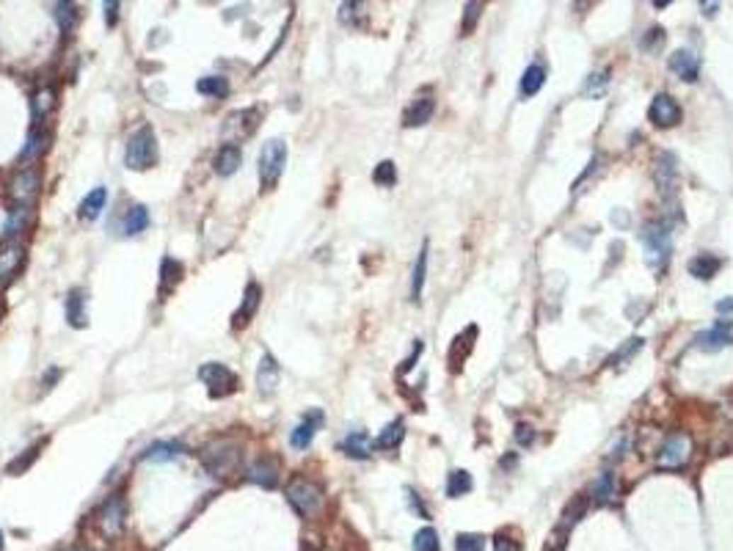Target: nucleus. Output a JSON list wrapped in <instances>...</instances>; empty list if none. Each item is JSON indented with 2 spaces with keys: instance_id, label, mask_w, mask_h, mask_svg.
Instances as JSON below:
<instances>
[{
  "instance_id": "2f4dec72",
  "label": "nucleus",
  "mask_w": 733,
  "mask_h": 551,
  "mask_svg": "<svg viewBox=\"0 0 733 551\" xmlns=\"http://www.w3.org/2000/svg\"><path fill=\"white\" fill-rule=\"evenodd\" d=\"M52 105H55V94H52V89H42V91H36V94H33V100H30L33 119H36V122H45V119L50 116Z\"/></svg>"
},
{
  "instance_id": "f257e3e1",
  "label": "nucleus",
  "mask_w": 733,
  "mask_h": 551,
  "mask_svg": "<svg viewBox=\"0 0 733 551\" xmlns=\"http://www.w3.org/2000/svg\"><path fill=\"white\" fill-rule=\"evenodd\" d=\"M125 163L127 169H132V171H147L149 166L157 163V138H154L152 127H141V130H135L130 135Z\"/></svg>"
},
{
  "instance_id": "423d86ee",
  "label": "nucleus",
  "mask_w": 733,
  "mask_h": 551,
  "mask_svg": "<svg viewBox=\"0 0 733 551\" xmlns=\"http://www.w3.org/2000/svg\"><path fill=\"white\" fill-rule=\"evenodd\" d=\"M199 377H202V383L210 389V397H227L232 394L234 389H237V375L224 367V364H204L202 370H199Z\"/></svg>"
},
{
  "instance_id": "9d476101",
  "label": "nucleus",
  "mask_w": 733,
  "mask_h": 551,
  "mask_svg": "<svg viewBox=\"0 0 733 551\" xmlns=\"http://www.w3.org/2000/svg\"><path fill=\"white\" fill-rule=\"evenodd\" d=\"M681 116H683L681 105L676 102V97H670V94H657L654 102H651V108H648V119L657 127H676L681 122Z\"/></svg>"
},
{
  "instance_id": "58836bf2",
  "label": "nucleus",
  "mask_w": 733,
  "mask_h": 551,
  "mask_svg": "<svg viewBox=\"0 0 733 551\" xmlns=\"http://www.w3.org/2000/svg\"><path fill=\"white\" fill-rule=\"evenodd\" d=\"M160 276H163V295L174 287L179 281V276H182V265H179L177 259H163V268H160Z\"/></svg>"
},
{
  "instance_id": "2eb2a0df",
  "label": "nucleus",
  "mask_w": 733,
  "mask_h": 551,
  "mask_svg": "<svg viewBox=\"0 0 733 551\" xmlns=\"http://www.w3.org/2000/svg\"><path fill=\"white\" fill-rule=\"evenodd\" d=\"M259 303H262V287L251 281L249 287H246V292H243V301H240V309L234 312V326H246L249 320H251L254 314H256V309H259Z\"/></svg>"
},
{
  "instance_id": "a18cd8bd",
  "label": "nucleus",
  "mask_w": 733,
  "mask_h": 551,
  "mask_svg": "<svg viewBox=\"0 0 733 551\" xmlns=\"http://www.w3.org/2000/svg\"><path fill=\"white\" fill-rule=\"evenodd\" d=\"M36 455H39V447H30V450H28L23 458H14V460L8 463V475H23L28 466L36 460Z\"/></svg>"
},
{
  "instance_id": "4c0bfd02",
  "label": "nucleus",
  "mask_w": 733,
  "mask_h": 551,
  "mask_svg": "<svg viewBox=\"0 0 733 551\" xmlns=\"http://www.w3.org/2000/svg\"><path fill=\"white\" fill-rule=\"evenodd\" d=\"M607 83H609V72H593V75L584 80L581 94H587V97H601V94L607 91Z\"/></svg>"
},
{
  "instance_id": "393cba45",
  "label": "nucleus",
  "mask_w": 733,
  "mask_h": 551,
  "mask_svg": "<svg viewBox=\"0 0 733 551\" xmlns=\"http://www.w3.org/2000/svg\"><path fill=\"white\" fill-rule=\"evenodd\" d=\"M67 320L72 328L86 326V295L80 290H72L67 298Z\"/></svg>"
},
{
  "instance_id": "c03bdc74",
  "label": "nucleus",
  "mask_w": 733,
  "mask_h": 551,
  "mask_svg": "<svg viewBox=\"0 0 733 551\" xmlns=\"http://www.w3.org/2000/svg\"><path fill=\"white\" fill-rule=\"evenodd\" d=\"M581 513H584V499H574L565 507V513H562V529H571V526L579 521Z\"/></svg>"
},
{
  "instance_id": "6ab92c4d",
  "label": "nucleus",
  "mask_w": 733,
  "mask_h": 551,
  "mask_svg": "<svg viewBox=\"0 0 733 551\" xmlns=\"http://www.w3.org/2000/svg\"><path fill=\"white\" fill-rule=\"evenodd\" d=\"M276 383H278V364L271 353H265L262 361H259V370H256V386H259L262 394H271V392L276 389Z\"/></svg>"
},
{
  "instance_id": "aec40b11",
  "label": "nucleus",
  "mask_w": 733,
  "mask_h": 551,
  "mask_svg": "<svg viewBox=\"0 0 733 551\" xmlns=\"http://www.w3.org/2000/svg\"><path fill=\"white\" fill-rule=\"evenodd\" d=\"M654 176H657L659 191H673V185H676V154L661 152V154L657 157Z\"/></svg>"
},
{
  "instance_id": "603ef678",
  "label": "nucleus",
  "mask_w": 733,
  "mask_h": 551,
  "mask_svg": "<svg viewBox=\"0 0 733 551\" xmlns=\"http://www.w3.org/2000/svg\"><path fill=\"white\" fill-rule=\"evenodd\" d=\"M116 14H119V3H116V0H113V3H105V20H108V25L116 23Z\"/></svg>"
},
{
  "instance_id": "4d7b16f0",
  "label": "nucleus",
  "mask_w": 733,
  "mask_h": 551,
  "mask_svg": "<svg viewBox=\"0 0 733 551\" xmlns=\"http://www.w3.org/2000/svg\"><path fill=\"white\" fill-rule=\"evenodd\" d=\"M703 8H706V17H711V14L717 11V3H711V6H708V3H703Z\"/></svg>"
},
{
  "instance_id": "49530a36",
  "label": "nucleus",
  "mask_w": 733,
  "mask_h": 551,
  "mask_svg": "<svg viewBox=\"0 0 733 551\" xmlns=\"http://www.w3.org/2000/svg\"><path fill=\"white\" fill-rule=\"evenodd\" d=\"M513 438H516L518 447H530L532 441H535V427L527 425V422H518L516 430H513Z\"/></svg>"
},
{
  "instance_id": "ea45409f",
  "label": "nucleus",
  "mask_w": 733,
  "mask_h": 551,
  "mask_svg": "<svg viewBox=\"0 0 733 551\" xmlns=\"http://www.w3.org/2000/svg\"><path fill=\"white\" fill-rule=\"evenodd\" d=\"M455 551H485V538L477 532H460L455 538Z\"/></svg>"
},
{
  "instance_id": "4468645a",
  "label": "nucleus",
  "mask_w": 733,
  "mask_h": 551,
  "mask_svg": "<svg viewBox=\"0 0 733 551\" xmlns=\"http://www.w3.org/2000/svg\"><path fill=\"white\" fill-rule=\"evenodd\" d=\"M320 425H323V414H320V411H309L304 416V422L292 430L290 444H292L295 450H306V447L312 444V438H314V433H317Z\"/></svg>"
},
{
  "instance_id": "20e7f679",
  "label": "nucleus",
  "mask_w": 733,
  "mask_h": 551,
  "mask_svg": "<svg viewBox=\"0 0 733 551\" xmlns=\"http://www.w3.org/2000/svg\"><path fill=\"white\" fill-rule=\"evenodd\" d=\"M642 246H645V259L651 268H659L670 256V226L654 221L642 229Z\"/></svg>"
},
{
  "instance_id": "6e6d98bb",
  "label": "nucleus",
  "mask_w": 733,
  "mask_h": 551,
  "mask_svg": "<svg viewBox=\"0 0 733 551\" xmlns=\"http://www.w3.org/2000/svg\"><path fill=\"white\" fill-rule=\"evenodd\" d=\"M516 460H518L516 455H507L505 460H502V466H505V469H510V466H516Z\"/></svg>"
},
{
  "instance_id": "f3484780",
  "label": "nucleus",
  "mask_w": 733,
  "mask_h": 551,
  "mask_svg": "<svg viewBox=\"0 0 733 551\" xmlns=\"http://www.w3.org/2000/svg\"><path fill=\"white\" fill-rule=\"evenodd\" d=\"M240 163H243V152H240L237 144H234V147H232V144L221 147L218 154L212 157V169H215V174H221V176L234 174V171L240 169Z\"/></svg>"
},
{
  "instance_id": "412c9836",
  "label": "nucleus",
  "mask_w": 733,
  "mask_h": 551,
  "mask_svg": "<svg viewBox=\"0 0 733 551\" xmlns=\"http://www.w3.org/2000/svg\"><path fill=\"white\" fill-rule=\"evenodd\" d=\"M590 496H593L596 504H601V507L612 504L615 496H618V479H615V475H612V472H601V477L596 479V485H593V491H590Z\"/></svg>"
},
{
  "instance_id": "39448f33",
  "label": "nucleus",
  "mask_w": 733,
  "mask_h": 551,
  "mask_svg": "<svg viewBox=\"0 0 733 551\" xmlns=\"http://www.w3.org/2000/svg\"><path fill=\"white\" fill-rule=\"evenodd\" d=\"M287 499L298 510V516L309 518L323 507V491L309 479H292L287 488Z\"/></svg>"
},
{
  "instance_id": "7ed1b4c3",
  "label": "nucleus",
  "mask_w": 733,
  "mask_h": 551,
  "mask_svg": "<svg viewBox=\"0 0 733 551\" xmlns=\"http://www.w3.org/2000/svg\"><path fill=\"white\" fill-rule=\"evenodd\" d=\"M284 166H287V144L284 141H268L262 152H259V182H262V191H273L278 182V176L284 174Z\"/></svg>"
},
{
  "instance_id": "f8f14e48",
  "label": "nucleus",
  "mask_w": 733,
  "mask_h": 551,
  "mask_svg": "<svg viewBox=\"0 0 733 551\" xmlns=\"http://www.w3.org/2000/svg\"><path fill=\"white\" fill-rule=\"evenodd\" d=\"M433 110H436V100L425 94V97H416V100L411 102L408 108H405L403 113V125L405 127H422L428 125L430 119H433Z\"/></svg>"
},
{
  "instance_id": "dca6fc26",
  "label": "nucleus",
  "mask_w": 733,
  "mask_h": 551,
  "mask_svg": "<svg viewBox=\"0 0 733 551\" xmlns=\"http://www.w3.org/2000/svg\"><path fill=\"white\" fill-rule=\"evenodd\" d=\"M39 185H42L39 171H36V169H25V171H20V174L11 179V196L20 201L33 199L36 191H39Z\"/></svg>"
},
{
  "instance_id": "de8ad7c7",
  "label": "nucleus",
  "mask_w": 733,
  "mask_h": 551,
  "mask_svg": "<svg viewBox=\"0 0 733 551\" xmlns=\"http://www.w3.org/2000/svg\"><path fill=\"white\" fill-rule=\"evenodd\" d=\"M661 39H664V30H661V28H651V30L640 39V47H642V50H648V52H654L659 45H661Z\"/></svg>"
},
{
  "instance_id": "3c124183",
  "label": "nucleus",
  "mask_w": 733,
  "mask_h": 551,
  "mask_svg": "<svg viewBox=\"0 0 733 551\" xmlns=\"http://www.w3.org/2000/svg\"><path fill=\"white\" fill-rule=\"evenodd\" d=\"M626 450H629V433H623V436H620V441L612 447V452H609V460H618L620 455H626Z\"/></svg>"
},
{
  "instance_id": "ddd939ff",
  "label": "nucleus",
  "mask_w": 733,
  "mask_h": 551,
  "mask_svg": "<svg viewBox=\"0 0 733 551\" xmlns=\"http://www.w3.org/2000/svg\"><path fill=\"white\" fill-rule=\"evenodd\" d=\"M670 69L686 83H695L698 72H700V61L692 50H676L670 55Z\"/></svg>"
},
{
  "instance_id": "cd10ccee",
  "label": "nucleus",
  "mask_w": 733,
  "mask_h": 551,
  "mask_svg": "<svg viewBox=\"0 0 733 551\" xmlns=\"http://www.w3.org/2000/svg\"><path fill=\"white\" fill-rule=\"evenodd\" d=\"M472 475L469 472H463V469H455L453 475L447 477V496L450 499H460V496H466L469 491H472Z\"/></svg>"
},
{
  "instance_id": "a878e982",
  "label": "nucleus",
  "mask_w": 733,
  "mask_h": 551,
  "mask_svg": "<svg viewBox=\"0 0 733 551\" xmlns=\"http://www.w3.org/2000/svg\"><path fill=\"white\" fill-rule=\"evenodd\" d=\"M149 226V212H147V207H130L127 210V215H125V224H122V229H125V234H141L144 229Z\"/></svg>"
},
{
  "instance_id": "f704fd0d",
  "label": "nucleus",
  "mask_w": 733,
  "mask_h": 551,
  "mask_svg": "<svg viewBox=\"0 0 733 551\" xmlns=\"http://www.w3.org/2000/svg\"><path fill=\"white\" fill-rule=\"evenodd\" d=\"M55 20H58V28L64 30V33H69L75 23L80 20V11H77L75 3H58L55 6Z\"/></svg>"
},
{
  "instance_id": "13d9d810",
  "label": "nucleus",
  "mask_w": 733,
  "mask_h": 551,
  "mask_svg": "<svg viewBox=\"0 0 733 551\" xmlns=\"http://www.w3.org/2000/svg\"><path fill=\"white\" fill-rule=\"evenodd\" d=\"M0 549H3V532H0Z\"/></svg>"
},
{
  "instance_id": "9b49d317",
  "label": "nucleus",
  "mask_w": 733,
  "mask_h": 551,
  "mask_svg": "<svg viewBox=\"0 0 733 551\" xmlns=\"http://www.w3.org/2000/svg\"><path fill=\"white\" fill-rule=\"evenodd\" d=\"M698 348L706 353H717L722 351V348H728L733 342V323L731 320H720V323H714V328H708L703 334H698Z\"/></svg>"
},
{
  "instance_id": "4be33fe9",
  "label": "nucleus",
  "mask_w": 733,
  "mask_h": 551,
  "mask_svg": "<svg viewBox=\"0 0 733 551\" xmlns=\"http://www.w3.org/2000/svg\"><path fill=\"white\" fill-rule=\"evenodd\" d=\"M105 201H108V191L105 188H94L86 199L80 201V218L83 221H97L100 212L105 210Z\"/></svg>"
},
{
  "instance_id": "79ce46f5",
  "label": "nucleus",
  "mask_w": 733,
  "mask_h": 551,
  "mask_svg": "<svg viewBox=\"0 0 733 551\" xmlns=\"http://www.w3.org/2000/svg\"><path fill=\"white\" fill-rule=\"evenodd\" d=\"M414 551H438V535H436V529H419L416 532V538H414Z\"/></svg>"
},
{
  "instance_id": "b1692460",
  "label": "nucleus",
  "mask_w": 733,
  "mask_h": 551,
  "mask_svg": "<svg viewBox=\"0 0 733 551\" xmlns=\"http://www.w3.org/2000/svg\"><path fill=\"white\" fill-rule=\"evenodd\" d=\"M477 336V328H466L460 336H458L455 342H453V348H450V361H453V367L460 370V364L469 358V353H472V339Z\"/></svg>"
},
{
  "instance_id": "72a5a7b5",
  "label": "nucleus",
  "mask_w": 733,
  "mask_h": 551,
  "mask_svg": "<svg viewBox=\"0 0 733 551\" xmlns=\"http://www.w3.org/2000/svg\"><path fill=\"white\" fill-rule=\"evenodd\" d=\"M20 262H23V249L20 246H11V249L3 251L0 254V281H6L8 276L14 273L20 268Z\"/></svg>"
},
{
  "instance_id": "a211bd4d",
  "label": "nucleus",
  "mask_w": 733,
  "mask_h": 551,
  "mask_svg": "<svg viewBox=\"0 0 733 551\" xmlns=\"http://www.w3.org/2000/svg\"><path fill=\"white\" fill-rule=\"evenodd\" d=\"M249 479L256 482V485H262V488H276V482H278L276 460H271V458H259L251 469H249Z\"/></svg>"
},
{
  "instance_id": "c9c22d12",
  "label": "nucleus",
  "mask_w": 733,
  "mask_h": 551,
  "mask_svg": "<svg viewBox=\"0 0 733 551\" xmlns=\"http://www.w3.org/2000/svg\"><path fill=\"white\" fill-rule=\"evenodd\" d=\"M342 450L348 452L351 458H367L370 455V438H367V433H351L348 438H345V444H342Z\"/></svg>"
},
{
  "instance_id": "37998d69",
  "label": "nucleus",
  "mask_w": 733,
  "mask_h": 551,
  "mask_svg": "<svg viewBox=\"0 0 733 551\" xmlns=\"http://www.w3.org/2000/svg\"><path fill=\"white\" fill-rule=\"evenodd\" d=\"M45 141H47V135H45V132H39V130H33V132L28 135L25 149L20 152V160H30V157H36L39 152L45 149Z\"/></svg>"
},
{
  "instance_id": "5701e85b",
  "label": "nucleus",
  "mask_w": 733,
  "mask_h": 551,
  "mask_svg": "<svg viewBox=\"0 0 733 551\" xmlns=\"http://www.w3.org/2000/svg\"><path fill=\"white\" fill-rule=\"evenodd\" d=\"M720 265H722V262H720L717 256H711V254H698V256H692V259H689V265H686V268H689V273L695 276V278L708 281L711 276L720 271Z\"/></svg>"
},
{
  "instance_id": "1a4fd4ad",
  "label": "nucleus",
  "mask_w": 733,
  "mask_h": 551,
  "mask_svg": "<svg viewBox=\"0 0 733 551\" xmlns=\"http://www.w3.org/2000/svg\"><path fill=\"white\" fill-rule=\"evenodd\" d=\"M100 529L108 535V538H116V535H122V529H125V521H127V507H125V499L119 496V494H113V496H108L105 504L100 507Z\"/></svg>"
},
{
  "instance_id": "8fccbe9b",
  "label": "nucleus",
  "mask_w": 733,
  "mask_h": 551,
  "mask_svg": "<svg viewBox=\"0 0 733 551\" xmlns=\"http://www.w3.org/2000/svg\"><path fill=\"white\" fill-rule=\"evenodd\" d=\"M494 551H521V546L516 540H510L505 535H496L494 538Z\"/></svg>"
},
{
  "instance_id": "c756f323",
  "label": "nucleus",
  "mask_w": 733,
  "mask_h": 551,
  "mask_svg": "<svg viewBox=\"0 0 733 551\" xmlns=\"http://www.w3.org/2000/svg\"><path fill=\"white\" fill-rule=\"evenodd\" d=\"M403 436H405V427L403 422L397 419V422H392V425H386L380 430V436L375 438V447H378V450H394V447L403 441Z\"/></svg>"
},
{
  "instance_id": "c85d7f7f",
  "label": "nucleus",
  "mask_w": 733,
  "mask_h": 551,
  "mask_svg": "<svg viewBox=\"0 0 733 551\" xmlns=\"http://www.w3.org/2000/svg\"><path fill=\"white\" fill-rule=\"evenodd\" d=\"M425 273H428V243L419 251V259L414 265V278H411V298L419 301L422 295V287H425Z\"/></svg>"
},
{
  "instance_id": "f03ea898",
  "label": "nucleus",
  "mask_w": 733,
  "mask_h": 551,
  "mask_svg": "<svg viewBox=\"0 0 733 551\" xmlns=\"http://www.w3.org/2000/svg\"><path fill=\"white\" fill-rule=\"evenodd\" d=\"M202 463L212 477H224L237 469L240 447L234 441H227V438L224 441H212V444H207L202 450Z\"/></svg>"
},
{
  "instance_id": "bb28decb",
  "label": "nucleus",
  "mask_w": 733,
  "mask_h": 551,
  "mask_svg": "<svg viewBox=\"0 0 733 551\" xmlns=\"http://www.w3.org/2000/svg\"><path fill=\"white\" fill-rule=\"evenodd\" d=\"M543 83H546V69L540 64H532L530 69L524 72V77H521V94L524 97H535L543 89Z\"/></svg>"
},
{
  "instance_id": "09e8293b",
  "label": "nucleus",
  "mask_w": 733,
  "mask_h": 551,
  "mask_svg": "<svg viewBox=\"0 0 733 551\" xmlns=\"http://www.w3.org/2000/svg\"><path fill=\"white\" fill-rule=\"evenodd\" d=\"M480 8H482V3H466V14H463V30H466V33L475 28L477 17H480Z\"/></svg>"
},
{
  "instance_id": "6e6552de",
  "label": "nucleus",
  "mask_w": 733,
  "mask_h": 551,
  "mask_svg": "<svg viewBox=\"0 0 733 551\" xmlns=\"http://www.w3.org/2000/svg\"><path fill=\"white\" fill-rule=\"evenodd\" d=\"M689 452H692V441L683 436V433H676V436H670L664 444H661V450L657 455V463L661 469H681L683 463L689 460Z\"/></svg>"
},
{
  "instance_id": "473e14b6",
  "label": "nucleus",
  "mask_w": 733,
  "mask_h": 551,
  "mask_svg": "<svg viewBox=\"0 0 733 551\" xmlns=\"http://www.w3.org/2000/svg\"><path fill=\"white\" fill-rule=\"evenodd\" d=\"M182 452H185V447L179 441H160V444H154V447L144 452V458L147 460H174Z\"/></svg>"
},
{
  "instance_id": "0eeeda50",
  "label": "nucleus",
  "mask_w": 733,
  "mask_h": 551,
  "mask_svg": "<svg viewBox=\"0 0 733 551\" xmlns=\"http://www.w3.org/2000/svg\"><path fill=\"white\" fill-rule=\"evenodd\" d=\"M256 119H259V110H256V108H246V110L229 113L227 122H224V130H221L224 141H229V144L234 147V141L249 138L254 132V127H256Z\"/></svg>"
},
{
  "instance_id": "e433bc0d",
  "label": "nucleus",
  "mask_w": 733,
  "mask_h": 551,
  "mask_svg": "<svg viewBox=\"0 0 733 551\" xmlns=\"http://www.w3.org/2000/svg\"><path fill=\"white\" fill-rule=\"evenodd\" d=\"M28 215H30V212H28V207H23V204H20L17 210H11L8 221H6V226H3V234H6V237H14L17 232H23L25 224H28Z\"/></svg>"
},
{
  "instance_id": "5fc2aeb1",
  "label": "nucleus",
  "mask_w": 733,
  "mask_h": 551,
  "mask_svg": "<svg viewBox=\"0 0 733 551\" xmlns=\"http://www.w3.org/2000/svg\"><path fill=\"white\" fill-rule=\"evenodd\" d=\"M58 375H61V370H50V373H47V377H45V392L52 389V383L58 380Z\"/></svg>"
},
{
  "instance_id": "a19ab883",
  "label": "nucleus",
  "mask_w": 733,
  "mask_h": 551,
  "mask_svg": "<svg viewBox=\"0 0 733 551\" xmlns=\"http://www.w3.org/2000/svg\"><path fill=\"white\" fill-rule=\"evenodd\" d=\"M373 179L383 185V188H392L394 182H397V169H394V163L392 160H383L375 166V171H373Z\"/></svg>"
},
{
  "instance_id": "864d4df0",
  "label": "nucleus",
  "mask_w": 733,
  "mask_h": 551,
  "mask_svg": "<svg viewBox=\"0 0 733 551\" xmlns=\"http://www.w3.org/2000/svg\"><path fill=\"white\" fill-rule=\"evenodd\" d=\"M717 312L720 314H733V298H725V301L717 303Z\"/></svg>"
},
{
  "instance_id": "7c9ffc66",
  "label": "nucleus",
  "mask_w": 733,
  "mask_h": 551,
  "mask_svg": "<svg viewBox=\"0 0 733 551\" xmlns=\"http://www.w3.org/2000/svg\"><path fill=\"white\" fill-rule=\"evenodd\" d=\"M196 91L204 94V97H227L229 94V80L221 75H210V77H202L199 83H196Z\"/></svg>"
}]
</instances>
